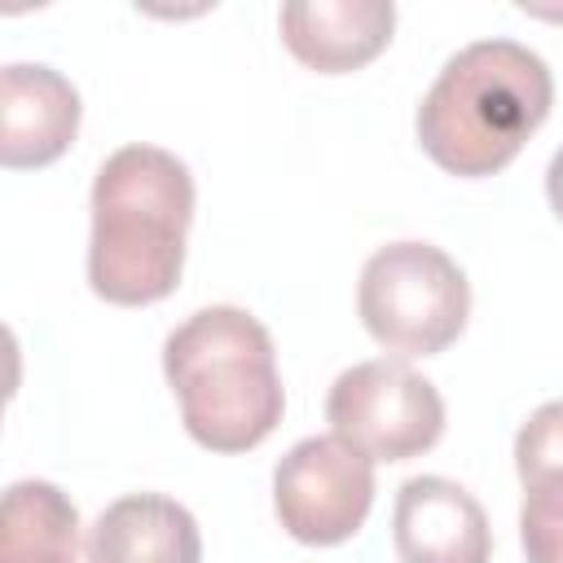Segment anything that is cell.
<instances>
[{"instance_id":"1","label":"cell","mask_w":563,"mask_h":563,"mask_svg":"<svg viewBox=\"0 0 563 563\" xmlns=\"http://www.w3.org/2000/svg\"><path fill=\"white\" fill-rule=\"evenodd\" d=\"M194 224V176L163 145L114 150L92 180L88 286L106 303L141 308L176 290Z\"/></svg>"},{"instance_id":"2","label":"cell","mask_w":563,"mask_h":563,"mask_svg":"<svg viewBox=\"0 0 563 563\" xmlns=\"http://www.w3.org/2000/svg\"><path fill=\"white\" fill-rule=\"evenodd\" d=\"M554 79L541 53L515 40L457 48L418 106V145L449 176H493L545 123Z\"/></svg>"},{"instance_id":"3","label":"cell","mask_w":563,"mask_h":563,"mask_svg":"<svg viewBox=\"0 0 563 563\" xmlns=\"http://www.w3.org/2000/svg\"><path fill=\"white\" fill-rule=\"evenodd\" d=\"M163 374L185 431L211 453H246L282 422L277 352L246 308L211 303L185 317L163 343Z\"/></svg>"},{"instance_id":"4","label":"cell","mask_w":563,"mask_h":563,"mask_svg":"<svg viewBox=\"0 0 563 563\" xmlns=\"http://www.w3.org/2000/svg\"><path fill=\"white\" fill-rule=\"evenodd\" d=\"M356 312L378 347L435 356L466 330L471 282L457 260L431 242H387L361 268Z\"/></svg>"},{"instance_id":"5","label":"cell","mask_w":563,"mask_h":563,"mask_svg":"<svg viewBox=\"0 0 563 563\" xmlns=\"http://www.w3.org/2000/svg\"><path fill=\"white\" fill-rule=\"evenodd\" d=\"M330 431L369 462H405L444 435V400L405 361H361L330 383Z\"/></svg>"},{"instance_id":"6","label":"cell","mask_w":563,"mask_h":563,"mask_svg":"<svg viewBox=\"0 0 563 563\" xmlns=\"http://www.w3.org/2000/svg\"><path fill=\"white\" fill-rule=\"evenodd\" d=\"M374 506V462L339 435L299 440L273 471V510L303 545H339Z\"/></svg>"},{"instance_id":"7","label":"cell","mask_w":563,"mask_h":563,"mask_svg":"<svg viewBox=\"0 0 563 563\" xmlns=\"http://www.w3.org/2000/svg\"><path fill=\"white\" fill-rule=\"evenodd\" d=\"M391 541L400 563H488L493 528L484 506L444 475H413L396 493Z\"/></svg>"},{"instance_id":"8","label":"cell","mask_w":563,"mask_h":563,"mask_svg":"<svg viewBox=\"0 0 563 563\" xmlns=\"http://www.w3.org/2000/svg\"><path fill=\"white\" fill-rule=\"evenodd\" d=\"M79 132V92L66 75L40 62L0 70V163L9 172L48 167Z\"/></svg>"},{"instance_id":"9","label":"cell","mask_w":563,"mask_h":563,"mask_svg":"<svg viewBox=\"0 0 563 563\" xmlns=\"http://www.w3.org/2000/svg\"><path fill=\"white\" fill-rule=\"evenodd\" d=\"M282 44L321 75H343L374 62L391 31L396 4L391 0H290L277 13Z\"/></svg>"},{"instance_id":"10","label":"cell","mask_w":563,"mask_h":563,"mask_svg":"<svg viewBox=\"0 0 563 563\" xmlns=\"http://www.w3.org/2000/svg\"><path fill=\"white\" fill-rule=\"evenodd\" d=\"M84 563H202V532L176 497L128 493L92 519Z\"/></svg>"},{"instance_id":"11","label":"cell","mask_w":563,"mask_h":563,"mask_svg":"<svg viewBox=\"0 0 563 563\" xmlns=\"http://www.w3.org/2000/svg\"><path fill=\"white\" fill-rule=\"evenodd\" d=\"M515 471L523 484L519 537L528 563L563 554V400H545L515 435Z\"/></svg>"},{"instance_id":"12","label":"cell","mask_w":563,"mask_h":563,"mask_svg":"<svg viewBox=\"0 0 563 563\" xmlns=\"http://www.w3.org/2000/svg\"><path fill=\"white\" fill-rule=\"evenodd\" d=\"M0 563H79V510L57 484H9L0 510Z\"/></svg>"},{"instance_id":"13","label":"cell","mask_w":563,"mask_h":563,"mask_svg":"<svg viewBox=\"0 0 563 563\" xmlns=\"http://www.w3.org/2000/svg\"><path fill=\"white\" fill-rule=\"evenodd\" d=\"M545 198H550L554 216L563 220V145L554 150V158H550V167H545Z\"/></svg>"},{"instance_id":"14","label":"cell","mask_w":563,"mask_h":563,"mask_svg":"<svg viewBox=\"0 0 563 563\" xmlns=\"http://www.w3.org/2000/svg\"><path fill=\"white\" fill-rule=\"evenodd\" d=\"M559 563H563V554H559Z\"/></svg>"}]
</instances>
